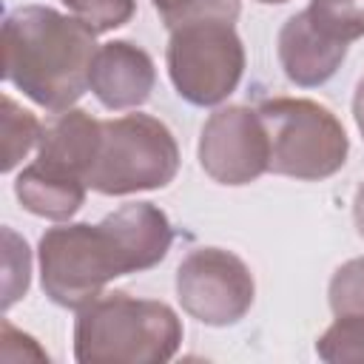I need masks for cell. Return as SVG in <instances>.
<instances>
[{
    "label": "cell",
    "mask_w": 364,
    "mask_h": 364,
    "mask_svg": "<svg viewBox=\"0 0 364 364\" xmlns=\"http://www.w3.org/2000/svg\"><path fill=\"white\" fill-rule=\"evenodd\" d=\"M171 242V222L151 202L122 205L100 225L48 228L40 239L43 290L54 304L82 310L102 296L111 279L159 264Z\"/></svg>",
    "instance_id": "cell-1"
},
{
    "label": "cell",
    "mask_w": 364,
    "mask_h": 364,
    "mask_svg": "<svg viewBox=\"0 0 364 364\" xmlns=\"http://www.w3.org/2000/svg\"><path fill=\"white\" fill-rule=\"evenodd\" d=\"M97 31L48 6H20L3 23V77L48 111L71 108L91 88Z\"/></svg>",
    "instance_id": "cell-2"
},
{
    "label": "cell",
    "mask_w": 364,
    "mask_h": 364,
    "mask_svg": "<svg viewBox=\"0 0 364 364\" xmlns=\"http://www.w3.org/2000/svg\"><path fill=\"white\" fill-rule=\"evenodd\" d=\"M182 336V321L165 301L108 293L80 310L74 358L80 364H162L176 355Z\"/></svg>",
    "instance_id": "cell-3"
},
{
    "label": "cell",
    "mask_w": 364,
    "mask_h": 364,
    "mask_svg": "<svg viewBox=\"0 0 364 364\" xmlns=\"http://www.w3.org/2000/svg\"><path fill=\"white\" fill-rule=\"evenodd\" d=\"M179 145L165 122L148 114H125L100 122V142L88 171V188L105 196L156 191L173 182Z\"/></svg>",
    "instance_id": "cell-4"
},
{
    "label": "cell",
    "mask_w": 364,
    "mask_h": 364,
    "mask_svg": "<svg viewBox=\"0 0 364 364\" xmlns=\"http://www.w3.org/2000/svg\"><path fill=\"white\" fill-rule=\"evenodd\" d=\"M270 139V171L318 182L344 168L350 139L336 114L313 100L279 97L259 108Z\"/></svg>",
    "instance_id": "cell-5"
},
{
    "label": "cell",
    "mask_w": 364,
    "mask_h": 364,
    "mask_svg": "<svg viewBox=\"0 0 364 364\" xmlns=\"http://www.w3.org/2000/svg\"><path fill=\"white\" fill-rule=\"evenodd\" d=\"M165 60L176 94L202 108L225 102L245 74V46L233 20L225 17H202L171 28Z\"/></svg>",
    "instance_id": "cell-6"
},
{
    "label": "cell",
    "mask_w": 364,
    "mask_h": 364,
    "mask_svg": "<svg viewBox=\"0 0 364 364\" xmlns=\"http://www.w3.org/2000/svg\"><path fill=\"white\" fill-rule=\"evenodd\" d=\"M256 296L247 264L222 247H196L176 267V299L188 316L210 327L245 318Z\"/></svg>",
    "instance_id": "cell-7"
},
{
    "label": "cell",
    "mask_w": 364,
    "mask_h": 364,
    "mask_svg": "<svg viewBox=\"0 0 364 364\" xmlns=\"http://www.w3.org/2000/svg\"><path fill=\"white\" fill-rule=\"evenodd\" d=\"M199 162L219 185H247L270 171V139L259 111L247 105L213 111L202 125Z\"/></svg>",
    "instance_id": "cell-8"
},
{
    "label": "cell",
    "mask_w": 364,
    "mask_h": 364,
    "mask_svg": "<svg viewBox=\"0 0 364 364\" xmlns=\"http://www.w3.org/2000/svg\"><path fill=\"white\" fill-rule=\"evenodd\" d=\"M154 82L156 71L145 48L128 40H111L97 48L91 65V91L105 108H139L142 102H148Z\"/></svg>",
    "instance_id": "cell-9"
},
{
    "label": "cell",
    "mask_w": 364,
    "mask_h": 364,
    "mask_svg": "<svg viewBox=\"0 0 364 364\" xmlns=\"http://www.w3.org/2000/svg\"><path fill=\"white\" fill-rule=\"evenodd\" d=\"M347 57V43H338L318 31L307 11L293 14L279 31V63L290 82L316 88L327 82Z\"/></svg>",
    "instance_id": "cell-10"
},
{
    "label": "cell",
    "mask_w": 364,
    "mask_h": 364,
    "mask_svg": "<svg viewBox=\"0 0 364 364\" xmlns=\"http://www.w3.org/2000/svg\"><path fill=\"white\" fill-rule=\"evenodd\" d=\"M97 142H100V119L85 114L82 108L57 111L46 122L43 136L37 142V162L80 176L88 185V171L97 154Z\"/></svg>",
    "instance_id": "cell-11"
},
{
    "label": "cell",
    "mask_w": 364,
    "mask_h": 364,
    "mask_svg": "<svg viewBox=\"0 0 364 364\" xmlns=\"http://www.w3.org/2000/svg\"><path fill=\"white\" fill-rule=\"evenodd\" d=\"M85 188H88L85 179L54 171L37 159L26 165L14 179V196L20 199V205L28 213L54 222H65L82 208Z\"/></svg>",
    "instance_id": "cell-12"
},
{
    "label": "cell",
    "mask_w": 364,
    "mask_h": 364,
    "mask_svg": "<svg viewBox=\"0 0 364 364\" xmlns=\"http://www.w3.org/2000/svg\"><path fill=\"white\" fill-rule=\"evenodd\" d=\"M310 23L338 43L364 37V0H310L304 9Z\"/></svg>",
    "instance_id": "cell-13"
},
{
    "label": "cell",
    "mask_w": 364,
    "mask_h": 364,
    "mask_svg": "<svg viewBox=\"0 0 364 364\" xmlns=\"http://www.w3.org/2000/svg\"><path fill=\"white\" fill-rule=\"evenodd\" d=\"M318 358L330 364L364 361V316L341 313L316 341Z\"/></svg>",
    "instance_id": "cell-14"
},
{
    "label": "cell",
    "mask_w": 364,
    "mask_h": 364,
    "mask_svg": "<svg viewBox=\"0 0 364 364\" xmlns=\"http://www.w3.org/2000/svg\"><path fill=\"white\" fill-rule=\"evenodd\" d=\"M43 136V125L34 114L20 108L11 97H3V171L9 173Z\"/></svg>",
    "instance_id": "cell-15"
},
{
    "label": "cell",
    "mask_w": 364,
    "mask_h": 364,
    "mask_svg": "<svg viewBox=\"0 0 364 364\" xmlns=\"http://www.w3.org/2000/svg\"><path fill=\"white\" fill-rule=\"evenodd\" d=\"M151 3L168 28L202 17H225V20L239 17V0H151Z\"/></svg>",
    "instance_id": "cell-16"
},
{
    "label": "cell",
    "mask_w": 364,
    "mask_h": 364,
    "mask_svg": "<svg viewBox=\"0 0 364 364\" xmlns=\"http://www.w3.org/2000/svg\"><path fill=\"white\" fill-rule=\"evenodd\" d=\"M330 307L336 316H364V256L344 262L330 279Z\"/></svg>",
    "instance_id": "cell-17"
},
{
    "label": "cell",
    "mask_w": 364,
    "mask_h": 364,
    "mask_svg": "<svg viewBox=\"0 0 364 364\" xmlns=\"http://www.w3.org/2000/svg\"><path fill=\"white\" fill-rule=\"evenodd\" d=\"M63 3L74 11V17L91 26L97 34L125 26L136 11L134 0H63Z\"/></svg>",
    "instance_id": "cell-18"
},
{
    "label": "cell",
    "mask_w": 364,
    "mask_h": 364,
    "mask_svg": "<svg viewBox=\"0 0 364 364\" xmlns=\"http://www.w3.org/2000/svg\"><path fill=\"white\" fill-rule=\"evenodd\" d=\"M3 239H6V296H3V307L9 310L28 290L31 259H28V245L23 239H17L9 228L3 230Z\"/></svg>",
    "instance_id": "cell-19"
},
{
    "label": "cell",
    "mask_w": 364,
    "mask_h": 364,
    "mask_svg": "<svg viewBox=\"0 0 364 364\" xmlns=\"http://www.w3.org/2000/svg\"><path fill=\"white\" fill-rule=\"evenodd\" d=\"M353 117H355V125H358V131H361V136H364V77L358 80V85H355V97H353Z\"/></svg>",
    "instance_id": "cell-20"
},
{
    "label": "cell",
    "mask_w": 364,
    "mask_h": 364,
    "mask_svg": "<svg viewBox=\"0 0 364 364\" xmlns=\"http://www.w3.org/2000/svg\"><path fill=\"white\" fill-rule=\"evenodd\" d=\"M353 219H355L358 236L364 239V182L358 185V191H355V199H353Z\"/></svg>",
    "instance_id": "cell-21"
},
{
    "label": "cell",
    "mask_w": 364,
    "mask_h": 364,
    "mask_svg": "<svg viewBox=\"0 0 364 364\" xmlns=\"http://www.w3.org/2000/svg\"><path fill=\"white\" fill-rule=\"evenodd\" d=\"M259 3H287V0H259Z\"/></svg>",
    "instance_id": "cell-22"
}]
</instances>
